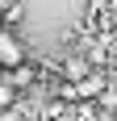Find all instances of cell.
<instances>
[{
	"mask_svg": "<svg viewBox=\"0 0 117 121\" xmlns=\"http://www.w3.org/2000/svg\"><path fill=\"white\" fill-rule=\"evenodd\" d=\"M71 92H75V100H92V96H100V92H105V75H100V71H88L84 79H75V84H71Z\"/></svg>",
	"mask_w": 117,
	"mask_h": 121,
	"instance_id": "obj_2",
	"label": "cell"
},
{
	"mask_svg": "<svg viewBox=\"0 0 117 121\" xmlns=\"http://www.w3.org/2000/svg\"><path fill=\"white\" fill-rule=\"evenodd\" d=\"M34 75H38V67L17 63V67H9V84H13V88H29V84H34Z\"/></svg>",
	"mask_w": 117,
	"mask_h": 121,
	"instance_id": "obj_3",
	"label": "cell"
},
{
	"mask_svg": "<svg viewBox=\"0 0 117 121\" xmlns=\"http://www.w3.org/2000/svg\"><path fill=\"white\" fill-rule=\"evenodd\" d=\"M17 63H25V46H21V38L13 34V29H0V67L9 71V67H17Z\"/></svg>",
	"mask_w": 117,
	"mask_h": 121,
	"instance_id": "obj_1",
	"label": "cell"
},
{
	"mask_svg": "<svg viewBox=\"0 0 117 121\" xmlns=\"http://www.w3.org/2000/svg\"><path fill=\"white\" fill-rule=\"evenodd\" d=\"M88 71H92V67H88V59H67V63H63V79H71V84H75V79H84Z\"/></svg>",
	"mask_w": 117,
	"mask_h": 121,
	"instance_id": "obj_4",
	"label": "cell"
},
{
	"mask_svg": "<svg viewBox=\"0 0 117 121\" xmlns=\"http://www.w3.org/2000/svg\"><path fill=\"white\" fill-rule=\"evenodd\" d=\"M4 21L17 25V21H21V9H17V4H9V9H4Z\"/></svg>",
	"mask_w": 117,
	"mask_h": 121,
	"instance_id": "obj_5",
	"label": "cell"
}]
</instances>
